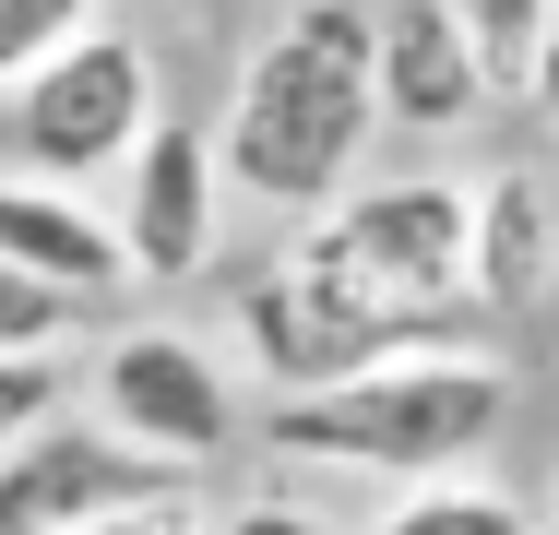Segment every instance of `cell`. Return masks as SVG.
Returning <instances> with one entry per match:
<instances>
[{"label": "cell", "mask_w": 559, "mask_h": 535, "mask_svg": "<svg viewBox=\"0 0 559 535\" xmlns=\"http://www.w3.org/2000/svg\"><path fill=\"white\" fill-rule=\"evenodd\" d=\"M381 131V84H369V0H286L238 84L215 107V155H226V203H262L274 226L322 214L357 191Z\"/></svg>", "instance_id": "obj_1"}, {"label": "cell", "mask_w": 559, "mask_h": 535, "mask_svg": "<svg viewBox=\"0 0 559 535\" xmlns=\"http://www.w3.org/2000/svg\"><path fill=\"white\" fill-rule=\"evenodd\" d=\"M524 405V369L464 333V345H417V357H381L357 381L322 393H274L250 417L262 464H298V476H381V488H429V476H476L500 452V428Z\"/></svg>", "instance_id": "obj_2"}, {"label": "cell", "mask_w": 559, "mask_h": 535, "mask_svg": "<svg viewBox=\"0 0 559 535\" xmlns=\"http://www.w3.org/2000/svg\"><path fill=\"white\" fill-rule=\"evenodd\" d=\"M274 250L310 262L369 321H393L405 345H464L476 333V298H464V179H441V167L357 179L345 203L298 214Z\"/></svg>", "instance_id": "obj_3"}, {"label": "cell", "mask_w": 559, "mask_h": 535, "mask_svg": "<svg viewBox=\"0 0 559 535\" xmlns=\"http://www.w3.org/2000/svg\"><path fill=\"white\" fill-rule=\"evenodd\" d=\"M84 417L131 440V452H155L167 476H203L226 452H250V369H238V345L215 333H191V321H119L108 345H96V369H84Z\"/></svg>", "instance_id": "obj_4"}, {"label": "cell", "mask_w": 559, "mask_h": 535, "mask_svg": "<svg viewBox=\"0 0 559 535\" xmlns=\"http://www.w3.org/2000/svg\"><path fill=\"white\" fill-rule=\"evenodd\" d=\"M155 119H167V96H155V48H143L131 24H84L48 72H24V84L0 96V167L108 191Z\"/></svg>", "instance_id": "obj_5"}, {"label": "cell", "mask_w": 559, "mask_h": 535, "mask_svg": "<svg viewBox=\"0 0 559 535\" xmlns=\"http://www.w3.org/2000/svg\"><path fill=\"white\" fill-rule=\"evenodd\" d=\"M108 226L131 250V286H191L226 238V155H215V119H155L131 143V167L108 179Z\"/></svg>", "instance_id": "obj_6"}, {"label": "cell", "mask_w": 559, "mask_h": 535, "mask_svg": "<svg viewBox=\"0 0 559 535\" xmlns=\"http://www.w3.org/2000/svg\"><path fill=\"white\" fill-rule=\"evenodd\" d=\"M155 488H191V476H167L155 452L108 440V428L72 405V417L36 428L24 452H0V535H84L96 512H131Z\"/></svg>", "instance_id": "obj_7"}, {"label": "cell", "mask_w": 559, "mask_h": 535, "mask_svg": "<svg viewBox=\"0 0 559 535\" xmlns=\"http://www.w3.org/2000/svg\"><path fill=\"white\" fill-rule=\"evenodd\" d=\"M369 84H381V131H417V143L500 119L452 0H369Z\"/></svg>", "instance_id": "obj_8"}, {"label": "cell", "mask_w": 559, "mask_h": 535, "mask_svg": "<svg viewBox=\"0 0 559 535\" xmlns=\"http://www.w3.org/2000/svg\"><path fill=\"white\" fill-rule=\"evenodd\" d=\"M464 298H476V321H536L559 298V179L548 167H476L464 179Z\"/></svg>", "instance_id": "obj_9"}, {"label": "cell", "mask_w": 559, "mask_h": 535, "mask_svg": "<svg viewBox=\"0 0 559 535\" xmlns=\"http://www.w3.org/2000/svg\"><path fill=\"white\" fill-rule=\"evenodd\" d=\"M0 262H24V274L60 286L72 310H119V298H131V250H119L108 203L72 191V179H24V167H0Z\"/></svg>", "instance_id": "obj_10"}, {"label": "cell", "mask_w": 559, "mask_h": 535, "mask_svg": "<svg viewBox=\"0 0 559 535\" xmlns=\"http://www.w3.org/2000/svg\"><path fill=\"white\" fill-rule=\"evenodd\" d=\"M369 535H548V524H536V500L500 488V476H429V488H393V512Z\"/></svg>", "instance_id": "obj_11"}, {"label": "cell", "mask_w": 559, "mask_h": 535, "mask_svg": "<svg viewBox=\"0 0 559 535\" xmlns=\"http://www.w3.org/2000/svg\"><path fill=\"white\" fill-rule=\"evenodd\" d=\"M464 12V48H476V72H488V96L524 107L536 84V36H548V0H452Z\"/></svg>", "instance_id": "obj_12"}, {"label": "cell", "mask_w": 559, "mask_h": 535, "mask_svg": "<svg viewBox=\"0 0 559 535\" xmlns=\"http://www.w3.org/2000/svg\"><path fill=\"white\" fill-rule=\"evenodd\" d=\"M84 24H108V0H0V96H12L24 72H48Z\"/></svg>", "instance_id": "obj_13"}, {"label": "cell", "mask_w": 559, "mask_h": 535, "mask_svg": "<svg viewBox=\"0 0 559 535\" xmlns=\"http://www.w3.org/2000/svg\"><path fill=\"white\" fill-rule=\"evenodd\" d=\"M72 333H84V310L60 286H36L24 262H0V357H60Z\"/></svg>", "instance_id": "obj_14"}, {"label": "cell", "mask_w": 559, "mask_h": 535, "mask_svg": "<svg viewBox=\"0 0 559 535\" xmlns=\"http://www.w3.org/2000/svg\"><path fill=\"white\" fill-rule=\"evenodd\" d=\"M48 417H72V369L60 357H0V452H24Z\"/></svg>", "instance_id": "obj_15"}, {"label": "cell", "mask_w": 559, "mask_h": 535, "mask_svg": "<svg viewBox=\"0 0 559 535\" xmlns=\"http://www.w3.org/2000/svg\"><path fill=\"white\" fill-rule=\"evenodd\" d=\"M215 512H203V488H155V500H131V512H96L84 535H203Z\"/></svg>", "instance_id": "obj_16"}, {"label": "cell", "mask_w": 559, "mask_h": 535, "mask_svg": "<svg viewBox=\"0 0 559 535\" xmlns=\"http://www.w3.org/2000/svg\"><path fill=\"white\" fill-rule=\"evenodd\" d=\"M203 535H345V524H334V512H310V500H286V488H262V500L215 512Z\"/></svg>", "instance_id": "obj_17"}, {"label": "cell", "mask_w": 559, "mask_h": 535, "mask_svg": "<svg viewBox=\"0 0 559 535\" xmlns=\"http://www.w3.org/2000/svg\"><path fill=\"white\" fill-rule=\"evenodd\" d=\"M524 107L559 131V0H548V36H536V84H524Z\"/></svg>", "instance_id": "obj_18"}, {"label": "cell", "mask_w": 559, "mask_h": 535, "mask_svg": "<svg viewBox=\"0 0 559 535\" xmlns=\"http://www.w3.org/2000/svg\"><path fill=\"white\" fill-rule=\"evenodd\" d=\"M548 535H559V464H548Z\"/></svg>", "instance_id": "obj_19"}]
</instances>
